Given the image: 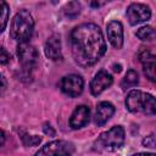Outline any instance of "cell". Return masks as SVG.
<instances>
[{"label": "cell", "mask_w": 156, "mask_h": 156, "mask_svg": "<svg viewBox=\"0 0 156 156\" xmlns=\"http://www.w3.org/2000/svg\"><path fill=\"white\" fill-rule=\"evenodd\" d=\"M69 48L74 61L82 67H89L105 55L106 41L99 26L82 23L71 32Z\"/></svg>", "instance_id": "obj_1"}, {"label": "cell", "mask_w": 156, "mask_h": 156, "mask_svg": "<svg viewBox=\"0 0 156 156\" xmlns=\"http://www.w3.org/2000/svg\"><path fill=\"white\" fill-rule=\"evenodd\" d=\"M126 107L129 112L133 113L152 116L156 112V102L154 95L138 89H133L128 93L126 98Z\"/></svg>", "instance_id": "obj_2"}, {"label": "cell", "mask_w": 156, "mask_h": 156, "mask_svg": "<svg viewBox=\"0 0 156 156\" xmlns=\"http://www.w3.org/2000/svg\"><path fill=\"white\" fill-rule=\"evenodd\" d=\"M34 30V20L29 11L20 10L10 26V35L18 43H27Z\"/></svg>", "instance_id": "obj_3"}, {"label": "cell", "mask_w": 156, "mask_h": 156, "mask_svg": "<svg viewBox=\"0 0 156 156\" xmlns=\"http://www.w3.org/2000/svg\"><path fill=\"white\" fill-rule=\"evenodd\" d=\"M126 140V132L122 126H115L101 133L94 144L96 151H116L121 149Z\"/></svg>", "instance_id": "obj_4"}, {"label": "cell", "mask_w": 156, "mask_h": 156, "mask_svg": "<svg viewBox=\"0 0 156 156\" xmlns=\"http://www.w3.org/2000/svg\"><path fill=\"white\" fill-rule=\"evenodd\" d=\"M74 145L66 140H52L44 145L34 156H72Z\"/></svg>", "instance_id": "obj_5"}, {"label": "cell", "mask_w": 156, "mask_h": 156, "mask_svg": "<svg viewBox=\"0 0 156 156\" xmlns=\"http://www.w3.org/2000/svg\"><path fill=\"white\" fill-rule=\"evenodd\" d=\"M17 56H18V60H20L22 67L26 71H32L37 66V63L39 61L38 50L32 44H29L28 41L18 44V46H17Z\"/></svg>", "instance_id": "obj_6"}, {"label": "cell", "mask_w": 156, "mask_h": 156, "mask_svg": "<svg viewBox=\"0 0 156 156\" xmlns=\"http://www.w3.org/2000/svg\"><path fill=\"white\" fill-rule=\"evenodd\" d=\"M84 88V80L78 74H68L65 76L60 80V89L63 94L69 98H76L82 94Z\"/></svg>", "instance_id": "obj_7"}, {"label": "cell", "mask_w": 156, "mask_h": 156, "mask_svg": "<svg viewBox=\"0 0 156 156\" xmlns=\"http://www.w3.org/2000/svg\"><path fill=\"white\" fill-rule=\"evenodd\" d=\"M127 18L128 22L132 26L146 22L147 20H150L151 17V10L149 6L144 5V4H139V2H133L128 6L127 9Z\"/></svg>", "instance_id": "obj_8"}, {"label": "cell", "mask_w": 156, "mask_h": 156, "mask_svg": "<svg viewBox=\"0 0 156 156\" xmlns=\"http://www.w3.org/2000/svg\"><path fill=\"white\" fill-rule=\"evenodd\" d=\"M112 83H113L112 76L106 69H100L90 82V91L94 96H98L108 87H111Z\"/></svg>", "instance_id": "obj_9"}, {"label": "cell", "mask_w": 156, "mask_h": 156, "mask_svg": "<svg viewBox=\"0 0 156 156\" xmlns=\"http://www.w3.org/2000/svg\"><path fill=\"white\" fill-rule=\"evenodd\" d=\"M107 39L116 49H121L123 45V26L119 21L112 20L106 26Z\"/></svg>", "instance_id": "obj_10"}, {"label": "cell", "mask_w": 156, "mask_h": 156, "mask_svg": "<svg viewBox=\"0 0 156 156\" xmlns=\"http://www.w3.org/2000/svg\"><path fill=\"white\" fill-rule=\"evenodd\" d=\"M138 57H139V61L143 66L145 76L151 82H155V78H156V76H155V55L149 49L140 48Z\"/></svg>", "instance_id": "obj_11"}, {"label": "cell", "mask_w": 156, "mask_h": 156, "mask_svg": "<svg viewBox=\"0 0 156 156\" xmlns=\"http://www.w3.org/2000/svg\"><path fill=\"white\" fill-rule=\"evenodd\" d=\"M90 110L85 105H79L74 108L69 117V126L72 129H79L89 122Z\"/></svg>", "instance_id": "obj_12"}, {"label": "cell", "mask_w": 156, "mask_h": 156, "mask_svg": "<svg viewBox=\"0 0 156 156\" xmlns=\"http://www.w3.org/2000/svg\"><path fill=\"white\" fill-rule=\"evenodd\" d=\"M115 113V106L108 101H101L98 104L94 113V122L96 126H104Z\"/></svg>", "instance_id": "obj_13"}, {"label": "cell", "mask_w": 156, "mask_h": 156, "mask_svg": "<svg viewBox=\"0 0 156 156\" xmlns=\"http://www.w3.org/2000/svg\"><path fill=\"white\" fill-rule=\"evenodd\" d=\"M44 51L48 58L51 61H58L62 58V49H61V40L57 34L51 35L46 41L44 46Z\"/></svg>", "instance_id": "obj_14"}, {"label": "cell", "mask_w": 156, "mask_h": 156, "mask_svg": "<svg viewBox=\"0 0 156 156\" xmlns=\"http://www.w3.org/2000/svg\"><path fill=\"white\" fill-rule=\"evenodd\" d=\"M139 82V77H138V72L135 69H128L124 78L122 79L121 82V87L126 90L128 88H132V87H135Z\"/></svg>", "instance_id": "obj_15"}, {"label": "cell", "mask_w": 156, "mask_h": 156, "mask_svg": "<svg viewBox=\"0 0 156 156\" xmlns=\"http://www.w3.org/2000/svg\"><path fill=\"white\" fill-rule=\"evenodd\" d=\"M9 16H10V7H9V5L5 1L0 0V33H2L4 29L7 26Z\"/></svg>", "instance_id": "obj_16"}, {"label": "cell", "mask_w": 156, "mask_h": 156, "mask_svg": "<svg viewBox=\"0 0 156 156\" xmlns=\"http://www.w3.org/2000/svg\"><path fill=\"white\" fill-rule=\"evenodd\" d=\"M135 35L140 40H152L155 38V29L151 26H144L136 30Z\"/></svg>", "instance_id": "obj_17"}, {"label": "cell", "mask_w": 156, "mask_h": 156, "mask_svg": "<svg viewBox=\"0 0 156 156\" xmlns=\"http://www.w3.org/2000/svg\"><path fill=\"white\" fill-rule=\"evenodd\" d=\"M80 9H82V7H80V4H79V2H77V1H71V2L66 4V6L63 7V12H65V15H66L67 17L73 18V17H76V16L79 15Z\"/></svg>", "instance_id": "obj_18"}, {"label": "cell", "mask_w": 156, "mask_h": 156, "mask_svg": "<svg viewBox=\"0 0 156 156\" xmlns=\"http://www.w3.org/2000/svg\"><path fill=\"white\" fill-rule=\"evenodd\" d=\"M22 139H23V143L26 145H29V146L37 145V144H39L41 141V139L39 136H37V135H24V136H22Z\"/></svg>", "instance_id": "obj_19"}, {"label": "cell", "mask_w": 156, "mask_h": 156, "mask_svg": "<svg viewBox=\"0 0 156 156\" xmlns=\"http://www.w3.org/2000/svg\"><path fill=\"white\" fill-rule=\"evenodd\" d=\"M10 60H11L10 54L5 49L0 48V65H7L10 62Z\"/></svg>", "instance_id": "obj_20"}, {"label": "cell", "mask_w": 156, "mask_h": 156, "mask_svg": "<svg viewBox=\"0 0 156 156\" xmlns=\"http://www.w3.org/2000/svg\"><path fill=\"white\" fill-rule=\"evenodd\" d=\"M143 144L147 147H155V136H154V134H150L149 136H146L143 140Z\"/></svg>", "instance_id": "obj_21"}, {"label": "cell", "mask_w": 156, "mask_h": 156, "mask_svg": "<svg viewBox=\"0 0 156 156\" xmlns=\"http://www.w3.org/2000/svg\"><path fill=\"white\" fill-rule=\"evenodd\" d=\"M5 88H6V79H5L4 76L0 73V94L5 90Z\"/></svg>", "instance_id": "obj_22"}, {"label": "cell", "mask_w": 156, "mask_h": 156, "mask_svg": "<svg viewBox=\"0 0 156 156\" xmlns=\"http://www.w3.org/2000/svg\"><path fill=\"white\" fill-rule=\"evenodd\" d=\"M133 156H155L154 152H139V154H135Z\"/></svg>", "instance_id": "obj_23"}, {"label": "cell", "mask_w": 156, "mask_h": 156, "mask_svg": "<svg viewBox=\"0 0 156 156\" xmlns=\"http://www.w3.org/2000/svg\"><path fill=\"white\" fill-rule=\"evenodd\" d=\"M4 143H5V133L0 129V146H1Z\"/></svg>", "instance_id": "obj_24"}, {"label": "cell", "mask_w": 156, "mask_h": 156, "mask_svg": "<svg viewBox=\"0 0 156 156\" xmlns=\"http://www.w3.org/2000/svg\"><path fill=\"white\" fill-rule=\"evenodd\" d=\"M113 71L115 72H121V65H113Z\"/></svg>", "instance_id": "obj_25"}, {"label": "cell", "mask_w": 156, "mask_h": 156, "mask_svg": "<svg viewBox=\"0 0 156 156\" xmlns=\"http://www.w3.org/2000/svg\"><path fill=\"white\" fill-rule=\"evenodd\" d=\"M104 2H91V6H100V5H102Z\"/></svg>", "instance_id": "obj_26"}]
</instances>
